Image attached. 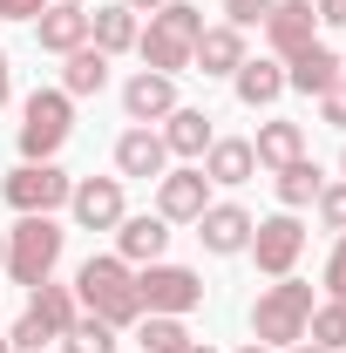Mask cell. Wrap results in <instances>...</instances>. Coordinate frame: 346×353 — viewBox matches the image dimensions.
Returning <instances> with one entry per match:
<instances>
[{
    "instance_id": "obj_1",
    "label": "cell",
    "mask_w": 346,
    "mask_h": 353,
    "mask_svg": "<svg viewBox=\"0 0 346 353\" xmlns=\"http://www.w3.org/2000/svg\"><path fill=\"white\" fill-rule=\"evenodd\" d=\"M75 299H82V312L109 319L116 333L143 319V299H136V272L116 259V252H102V259H82V272H75Z\"/></svg>"
},
{
    "instance_id": "obj_2",
    "label": "cell",
    "mask_w": 346,
    "mask_h": 353,
    "mask_svg": "<svg viewBox=\"0 0 346 353\" xmlns=\"http://www.w3.org/2000/svg\"><path fill=\"white\" fill-rule=\"evenodd\" d=\"M197 34H204V7L170 0V7H156V14H150V28L136 34V54H143V68H156V75H183V68H190Z\"/></svg>"
},
{
    "instance_id": "obj_3",
    "label": "cell",
    "mask_w": 346,
    "mask_h": 353,
    "mask_svg": "<svg viewBox=\"0 0 346 353\" xmlns=\"http://www.w3.org/2000/svg\"><path fill=\"white\" fill-rule=\"evenodd\" d=\"M75 136V95L34 88L21 102V163H54V150Z\"/></svg>"
},
{
    "instance_id": "obj_4",
    "label": "cell",
    "mask_w": 346,
    "mask_h": 353,
    "mask_svg": "<svg viewBox=\"0 0 346 353\" xmlns=\"http://www.w3.org/2000/svg\"><path fill=\"white\" fill-rule=\"evenodd\" d=\"M312 306H319V299H312V285H299V279L265 285L258 306H252V333H258V347H299Z\"/></svg>"
},
{
    "instance_id": "obj_5",
    "label": "cell",
    "mask_w": 346,
    "mask_h": 353,
    "mask_svg": "<svg viewBox=\"0 0 346 353\" xmlns=\"http://www.w3.org/2000/svg\"><path fill=\"white\" fill-rule=\"evenodd\" d=\"M61 245H68V231L54 218H21L14 231H7V279L14 285H41V279H54V265H61Z\"/></svg>"
},
{
    "instance_id": "obj_6",
    "label": "cell",
    "mask_w": 346,
    "mask_h": 353,
    "mask_svg": "<svg viewBox=\"0 0 346 353\" xmlns=\"http://www.w3.org/2000/svg\"><path fill=\"white\" fill-rule=\"evenodd\" d=\"M68 190H75V176L61 170V163H14L7 183H0V197H7L21 218H54V211L68 204Z\"/></svg>"
},
{
    "instance_id": "obj_7",
    "label": "cell",
    "mask_w": 346,
    "mask_h": 353,
    "mask_svg": "<svg viewBox=\"0 0 346 353\" xmlns=\"http://www.w3.org/2000/svg\"><path fill=\"white\" fill-rule=\"evenodd\" d=\"M136 299H143V312H170V319H183V312L204 306V279H197L190 265L156 259V265L136 272Z\"/></svg>"
},
{
    "instance_id": "obj_8",
    "label": "cell",
    "mask_w": 346,
    "mask_h": 353,
    "mask_svg": "<svg viewBox=\"0 0 346 353\" xmlns=\"http://www.w3.org/2000/svg\"><path fill=\"white\" fill-rule=\"evenodd\" d=\"M245 252L258 259L265 279H292V265H299V252H305V224L292 218V211H272V218L252 224V245H245Z\"/></svg>"
},
{
    "instance_id": "obj_9",
    "label": "cell",
    "mask_w": 346,
    "mask_h": 353,
    "mask_svg": "<svg viewBox=\"0 0 346 353\" xmlns=\"http://www.w3.org/2000/svg\"><path fill=\"white\" fill-rule=\"evenodd\" d=\"M204 211H211V176L197 170V163L156 176V218L163 224H197Z\"/></svg>"
},
{
    "instance_id": "obj_10",
    "label": "cell",
    "mask_w": 346,
    "mask_h": 353,
    "mask_svg": "<svg viewBox=\"0 0 346 353\" xmlns=\"http://www.w3.org/2000/svg\"><path fill=\"white\" fill-rule=\"evenodd\" d=\"M258 28H265V48H272V61H292L299 48L319 41V14H312V0H278V7L265 14Z\"/></svg>"
},
{
    "instance_id": "obj_11",
    "label": "cell",
    "mask_w": 346,
    "mask_h": 353,
    "mask_svg": "<svg viewBox=\"0 0 346 353\" xmlns=\"http://www.w3.org/2000/svg\"><path fill=\"white\" fill-rule=\"evenodd\" d=\"M68 211L82 231H116V224L130 218V204H123V176H82L75 190H68Z\"/></svg>"
},
{
    "instance_id": "obj_12",
    "label": "cell",
    "mask_w": 346,
    "mask_h": 353,
    "mask_svg": "<svg viewBox=\"0 0 346 353\" xmlns=\"http://www.w3.org/2000/svg\"><path fill=\"white\" fill-rule=\"evenodd\" d=\"M252 211L245 204H211L204 218H197V238H204V252H217V259H238L245 245H252Z\"/></svg>"
},
{
    "instance_id": "obj_13",
    "label": "cell",
    "mask_w": 346,
    "mask_h": 353,
    "mask_svg": "<svg viewBox=\"0 0 346 353\" xmlns=\"http://www.w3.org/2000/svg\"><path fill=\"white\" fill-rule=\"evenodd\" d=\"M170 170V150H163V136L150 130V123H136V130L116 136V176H156Z\"/></svg>"
},
{
    "instance_id": "obj_14",
    "label": "cell",
    "mask_w": 346,
    "mask_h": 353,
    "mask_svg": "<svg viewBox=\"0 0 346 353\" xmlns=\"http://www.w3.org/2000/svg\"><path fill=\"white\" fill-rule=\"evenodd\" d=\"M123 109H130V123H163V116L176 109V75L136 68L130 82H123Z\"/></svg>"
},
{
    "instance_id": "obj_15",
    "label": "cell",
    "mask_w": 346,
    "mask_h": 353,
    "mask_svg": "<svg viewBox=\"0 0 346 353\" xmlns=\"http://www.w3.org/2000/svg\"><path fill=\"white\" fill-rule=\"evenodd\" d=\"M163 252H170V224L156 218V211L116 224V259H123V265H156Z\"/></svg>"
},
{
    "instance_id": "obj_16",
    "label": "cell",
    "mask_w": 346,
    "mask_h": 353,
    "mask_svg": "<svg viewBox=\"0 0 346 353\" xmlns=\"http://www.w3.org/2000/svg\"><path fill=\"white\" fill-rule=\"evenodd\" d=\"M34 41H41L48 54H75V48H88V7L48 0V14L34 21Z\"/></svg>"
},
{
    "instance_id": "obj_17",
    "label": "cell",
    "mask_w": 346,
    "mask_h": 353,
    "mask_svg": "<svg viewBox=\"0 0 346 353\" xmlns=\"http://www.w3.org/2000/svg\"><path fill=\"white\" fill-rule=\"evenodd\" d=\"M238 61H245V28H231V21L204 28L190 48V68H204V75H238Z\"/></svg>"
},
{
    "instance_id": "obj_18",
    "label": "cell",
    "mask_w": 346,
    "mask_h": 353,
    "mask_svg": "<svg viewBox=\"0 0 346 353\" xmlns=\"http://www.w3.org/2000/svg\"><path fill=\"white\" fill-rule=\"evenodd\" d=\"M333 82H346V68H340V54L333 48H299L292 61H285V88H299V95H326Z\"/></svg>"
},
{
    "instance_id": "obj_19",
    "label": "cell",
    "mask_w": 346,
    "mask_h": 353,
    "mask_svg": "<svg viewBox=\"0 0 346 353\" xmlns=\"http://www.w3.org/2000/svg\"><path fill=\"white\" fill-rule=\"evenodd\" d=\"M156 136H163V150H170V157H197V163H204V150L217 143L211 116H204V109H183V102L163 116V130H156Z\"/></svg>"
},
{
    "instance_id": "obj_20",
    "label": "cell",
    "mask_w": 346,
    "mask_h": 353,
    "mask_svg": "<svg viewBox=\"0 0 346 353\" xmlns=\"http://www.w3.org/2000/svg\"><path fill=\"white\" fill-rule=\"evenodd\" d=\"M231 88H238V102H245V109H272V102L285 95V61H272V54L252 61V54H245V61H238V75H231Z\"/></svg>"
},
{
    "instance_id": "obj_21",
    "label": "cell",
    "mask_w": 346,
    "mask_h": 353,
    "mask_svg": "<svg viewBox=\"0 0 346 353\" xmlns=\"http://www.w3.org/2000/svg\"><path fill=\"white\" fill-rule=\"evenodd\" d=\"M252 157H258V170H285V163L305 157V130L285 123V116H272V123H258V136H252Z\"/></svg>"
},
{
    "instance_id": "obj_22",
    "label": "cell",
    "mask_w": 346,
    "mask_h": 353,
    "mask_svg": "<svg viewBox=\"0 0 346 353\" xmlns=\"http://www.w3.org/2000/svg\"><path fill=\"white\" fill-rule=\"evenodd\" d=\"M197 170L211 176V183H252L258 157H252V143H245V136H217L211 150H204V163H197Z\"/></svg>"
},
{
    "instance_id": "obj_23",
    "label": "cell",
    "mask_w": 346,
    "mask_h": 353,
    "mask_svg": "<svg viewBox=\"0 0 346 353\" xmlns=\"http://www.w3.org/2000/svg\"><path fill=\"white\" fill-rule=\"evenodd\" d=\"M136 14L123 7V0H109V7H95L88 14V48H102V54H123V48H136Z\"/></svg>"
},
{
    "instance_id": "obj_24",
    "label": "cell",
    "mask_w": 346,
    "mask_h": 353,
    "mask_svg": "<svg viewBox=\"0 0 346 353\" xmlns=\"http://www.w3.org/2000/svg\"><path fill=\"white\" fill-rule=\"evenodd\" d=\"M102 88H109V54L102 48L61 54V95H102Z\"/></svg>"
},
{
    "instance_id": "obj_25",
    "label": "cell",
    "mask_w": 346,
    "mask_h": 353,
    "mask_svg": "<svg viewBox=\"0 0 346 353\" xmlns=\"http://www.w3.org/2000/svg\"><path fill=\"white\" fill-rule=\"evenodd\" d=\"M28 312H41L48 326H54V340H61V333L82 319V299H75V285H54V279H41V285H34V299H28Z\"/></svg>"
},
{
    "instance_id": "obj_26",
    "label": "cell",
    "mask_w": 346,
    "mask_h": 353,
    "mask_svg": "<svg viewBox=\"0 0 346 353\" xmlns=\"http://www.w3.org/2000/svg\"><path fill=\"white\" fill-rule=\"evenodd\" d=\"M272 183H278V204H285V211H305V204L326 190V170H319L312 157H299V163H285V170L272 176Z\"/></svg>"
},
{
    "instance_id": "obj_27",
    "label": "cell",
    "mask_w": 346,
    "mask_h": 353,
    "mask_svg": "<svg viewBox=\"0 0 346 353\" xmlns=\"http://www.w3.org/2000/svg\"><path fill=\"white\" fill-rule=\"evenodd\" d=\"M305 340H312V347H326V353H346V292L312 306V319H305Z\"/></svg>"
},
{
    "instance_id": "obj_28",
    "label": "cell",
    "mask_w": 346,
    "mask_h": 353,
    "mask_svg": "<svg viewBox=\"0 0 346 353\" xmlns=\"http://www.w3.org/2000/svg\"><path fill=\"white\" fill-rule=\"evenodd\" d=\"M54 347H61V353H116V326H109V319H95V312H82Z\"/></svg>"
},
{
    "instance_id": "obj_29",
    "label": "cell",
    "mask_w": 346,
    "mask_h": 353,
    "mask_svg": "<svg viewBox=\"0 0 346 353\" xmlns=\"http://www.w3.org/2000/svg\"><path fill=\"white\" fill-rule=\"evenodd\" d=\"M136 340H143V353H183L190 347V326L170 319V312H143V333Z\"/></svg>"
},
{
    "instance_id": "obj_30",
    "label": "cell",
    "mask_w": 346,
    "mask_h": 353,
    "mask_svg": "<svg viewBox=\"0 0 346 353\" xmlns=\"http://www.w3.org/2000/svg\"><path fill=\"white\" fill-rule=\"evenodd\" d=\"M7 347H14V353H41V347H54V326H48L41 312H21L14 333H7Z\"/></svg>"
},
{
    "instance_id": "obj_31",
    "label": "cell",
    "mask_w": 346,
    "mask_h": 353,
    "mask_svg": "<svg viewBox=\"0 0 346 353\" xmlns=\"http://www.w3.org/2000/svg\"><path fill=\"white\" fill-rule=\"evenodd\" d=\"M312 204H319V224H326V231H346V183H326Z\"/></svg>"
},
{
    "instance_id": "obj_32",
    "label": "cell",
    "mask_w": 346,
    "mask_h": 353,
    "mask_svg": "<svg viewBox=\"0 0 346 353\" xmlns=\"http://www.w3.org/2000/svg\"><path fill=\"white\" fill-rule=\"evenodd\" d=\"M272 7H278V0H224V21H231V28H258Z\"/></svg>"
},
{
    "instance_id": "obj_33",
    "label": "cell",
    "mask_w": 346,
    "mask_h": 353,
    "mask_svg": "<svg viewBox=\"0 0 346 353\" xmlns=\"http://www.w3.org/2000/svg\"><path fill=\"white\" fill-rule=\"evenodd\" d=\"M319 123H333V130H346V82H333L326 95H319Z\"/></svg>"
},
{
    "instance_id": "obj_34",
    "label": "cell",
    "mask_w": 346,
    "mask_h": 353,
    "mask_svg": "<svg viewBox=\"0 0 346 353\" xmlns=\"http://www.w3.org/2000/svg\"><path fill=\"white\" fill-rule=\"evenodd\" d=\"M326 292L333 299L346 292V231H340V245H333V259H326Z\"/></svg>"
},
{
    "instance_id": "obj_35",
    "label": "cell",
    "mask_w": 346,
    "mask_h": 353,
    "mask_svg": "<svg viewBox=\"0 0 346 353\" xmlns=\"http://www.w3.org/2000/svg\"><path fill=\"white\" fill-rule=\"evenodd\" d=\"M48 0H0V21H41Z\"/></svg>"
},
{
    "instance_id": "obj_36",
    "label": "cell",
    "mask_w": 346,
    "mask_h": 353,
    "mask_svg": "<svg viewBox=\"0 0 346 353\" xmlns=\"http://www.w3.org/2000/svg\"><path fill=\"white\" fill-rule=\"evenodd\" d=\"M319 21H333V28H346V0H319Z\"/></svg>"
},
{
    "instance_id": "obj_37",
    "label": "cell",
    "mask_w": 346,
    "mask_h": 353,
    "mask_svg": "<svg viewBox=\"0 0 346 353\" xmlns=\"http://www.w3.org/2000/svg\"><path fill=\"white\" fill-rule=\"evenodd\" d=\"M7 95H14V61L0 54V109H7Z\"/></svg>"
},
{
    "instance_id": "obj_38",
    "label": "cell",
    "mask_w": 346,
    "mask_h": 353,
    "mask_svg": "<svg viewBox=\"0 0 346 353\" xmlns=\"http://www.w3.org/2000/svg\"><path fill=\"white\" fill-rule=\"evenodd\" d=\"M130 14H156V7H170V0H123Z\"/></svg>"
},
{
    "instance_id": "obj_39",
    "label": "cell",
    "mask_w": 346,
    "mask_h": 353,
    "mask_svg": "<svg viewBox=\"0 0 346 353\" xmlns=\"http://www.w3.org/2000/svg\"><path fill=\"white\" fill-rule=\"evenodd\" d=\"M285 353H326V347H312V340H299V347H285Z\"/></svg>"
},
{
    "instance_id": "obj_40",
    "label": "cell",
    "mask_w": 346,
    "mask_h": 353,
    "mask_svg": "<svg viewBox=\"0 0 346 353\" xmlns=\"http://www.w3.org/2000/svg\"><path fill=\"white\" fill-rule=\"evenodd\" d=\"M183 353H217V347H204V340H190V347H183Z\"/></svg>"
},
{
    "instance_id": "obj_41",
    "label": "cell",
    "mask_w": 346,
    "mask_h": 353,
    "mask_svg": "<svg viewBox=\"0 0 346 353\" xmlns=\"http://www.w3.org/2000/svg\"><path fill=\"white\" fill-rule=\"evenodd\" d=\"M238 353H272V347H258V340H252V347H238Z\"/></svg>"
},
{
    "instance_id": "obj_42",
    "label": "cell",
    "mask_w": 346,
    "mask_h": 353,
    "mask_svg": "<svg viewBox=\"0 0 346 353\" xmlns=\"http://www.w3.org/2000/svg\"><path fill=\"white\" fill-rule=\"evenodd\" d=\"M0 265H7V231H0Z\"/></svg>"
},
{
    "instance_id": "obj_43",
    "label": "cell",
    "mask_w": 346,
    "mask_h": 353,
    "mask_svg": "<svg viewBox=\"0 0 346 353\" xmlns=\"http://www.w3.org/2000/svg\"><path fill=\"white\" fill-rule=\"evenodd\" d=\"M0 353H14V347H7V333H0Z\"/></svg>"
},
{
    "instance_id": "obj_44",
    "label": "cell",
    "mask_w": 346,
    "mask_h": 353,
    "mask_svg": "<svg viewBox=\"0 0 346 353\" xmlns=\"http://www.w3.org/2000/svg\"><path fill=\"white\" fill-rule=\"evenodd\" d=\"M68 7H82V0H68Z\"/></svg>"
},
{
    "instance_id": "obj_45",
    "label": "cell",
    "mask_w": 346,
    "mask_h": 353,
    "mask_svg": "<svg viewBox=\"0 0 346 353\" xmlns=\"http://www.w3.org/2000/svg\"><path fill=\"white\" fill-rule=\"evenodd\" d=\"M340 170H346V157H340Z\"/></svg>"
},
{
    "instance_id": "obj_46",
    "label": "cell",
    "mask_w": 346,
    "mask_h": 353,
    "mask_svg": "<svg viewBox=\"0 0 346 353\" xmlns=\"http://www.w3.org/2000/svg\"><path fill=\"white\" fill-rule=\"evenodd\" d=\"M340 68H346V61H340Z\"/></svg>"
}]
</instances>
